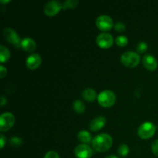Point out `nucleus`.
<instances>
[{
	"label": "nucleus",
	"instance_id": "obj_1",
	"mask_svg": "<svg viewBox=\"0 0 158 158\" xmlns=\"http://www.w3.org/2000/svg\"><path fill=\"white\" fill-rule=\"evenodd\" d=\"M113 138L108 134H100L92 140L93 148L99 152L107 151L112 147Z\"/></svg>",
	"mask_w": 158,
	"mask_h": 158
},
{
	"label": "nucleus",
	"instance_id": "obj_2",
	"mask_svg": "<svg viewBox=\"0 0 158 158\" xmlns=\"http://www.w3.org/2000/svg\"><path fill=\"white\" fill-rule=\"evenodd\" d=\"M120 60L124 66L130 68H134L140 63V57L137 52L134 51H127L122 54Z\"/></svg>",
	"mask_w": 158,
	"mask_h": 158
},
{
	"label": "nucleus",
	"instance_id": "obj_3",
	"mask_svg": "<svg viewBox=\"0 0 158 158\" xmlns=\"http://www.w3.org/2000/svg\"><path fill=\"white\" fill-rule=\"evenodd\" d=\"M97 101L99 104L103 107H110L115 103L116 95L113 91L103 90L99 94L97 97Z\"/></svg>",
	"mask_w": 158,
	"mask_h": 158
},
{
	"label": "nucleus",
	"instance_id": "obj_4",
	"mask_svg": "<svg viewBox=\"0 0 158 158\" xmlns=\"http://www.w3.org/2000/svg\"><path fill=\"white\" fill-rule=\"evenodd\" d=\"M156 132V126L152 122L147 121L142 123L138 128L137 134L141 139L151 138Z\"/></svg>",
	"mask_w": 158,
	"mask_h": 158
},
{
	"label": "nucleus",
	"instance_id": "obj_5",
	"mask_svg": "<svg viewBox=\"0 0 158 158\" xmlns=\"http://www.w3.org/2000/svg\"><path fill=\"white\" fill-rule=\"evenodd\" d=\"M15 123V117L12 113H3L0 116V131L6 132L13 127Z\"/></svg>",
	"mask_w": 158,
	"mask_h": 158
},
{
	"label": "nucleus",
	"instance_id": "obj_6",
	"mask_svg": "<svg viewBox=\"0 0 158 158\" xmlns=\"http://www.w3.org/2000/svg\"><path fill=\"white\" fill-rule=\"evenodd\" d=\"M61 9H63V3L61 2L59 0H52L45 5L43 11L48 16H53L56 15Z\"/></svg>",
	"mask_w": 158,
	"mask_h": 158
},
{
	"label": "nucleus",
	"instance_id": "obj_7",
	"mask_svg": "<svg viewBox=\"0 0 158 158\" xmlns=\"http://www.w3.org/2000/svg\"><path fill=\"white\" fill-rule=\"evenodd\" d=\"M97 28L101 31H108L114 26L112 18L107 15H101L97 17L96 20Z\"/></svg>",
	"mask_w": 158,
	"mask_h": 158
},
{
	"label": "nucleus",
	"instance_id": "obj_8",
	"mask_svg": "<svg viewBox=\"0 0 158 158\" xmlns=\"http://www.w3.org/2000/svg\"><path fill=\"white\" fill-rule=\"evenodd\" d=\"M3 35L6 40L15 47H21V40H20L19 35L12 28H5L3 29Z\"/></svg>",
	"mask_w": 158,
	"mask_h": 158
},
{
	"label": "nucleus",
	"instance_id": "obj_9",
	"mask_svg": "<svg viewBox=\"0 0 158 158\" xmlns=\"http://www.w3.org/2000/svg\"><path fill=\"white\" fill-rule=\"evenodd\" d=\"M97 44L103 49H108L112 46L114 43V38L110 33L101 32L97 37Z\"/></svg>",
	"mask_w": 158,
	"mask_h": 158
},
{
	"label": "nucleus",
	"instance_id": "obj_10",
	"mask_svg": "<svg viewBox=\"0 0 158 158\" xmlns=\"http://www.w3.org/2000/svg\"><path fill=\"white\" fill-rule=\"evenodd\" d=\"M74 154L77 158H90L93 155V151L87 144H79L74 150Z\"/></svg>",
	"mask_w": 158,
	"mask_h": 158
},
{
	"label": "nucleus",
	"instance_id": "obj_11",
	"mask_svg": "<svg viewBox=\"0 0 158 158\" xmlns=\"http://www.w3.org/2000/svg\"><path fill=\"white\" fill-rule=\"evenodd\" d=\"M42 62V58L39 54L34 53L31 54L30 56H28L26 59V66L29 68V69H35L40 66Z\"/></svg>",
	"mask_w": 158,
	"mask_h": 158
},
{
	"label": "nucleus",
	"instance_id": "obj_12",
	"mask_svg": "<svg viewBox=\"0 0 158 158\" xmlns=\"http://www.w3.org/2000/svg\"><path fill=\"white\" fill-rule=\"evenodd\" d=\"M143 65L148 70H155L157 67V61L151 54H146L143 56Z\"/></svg>",
	"mask_w": 158,
	"mask_h": 158
},
{
	"label": "nucleus",
	"instance_id": "obj_13",
	"mask_svg": "<svg viewBox=\"0 0 158 158\" xmlns=\"http://www.w3.org/2000/svg\"><path fill=\"white\" fill-rule=\"evenodd\" d=\"M106 120L103 116H99L93 119L89 123V129L94 132L100 131L106 125Z\"/></svg>",
	"mask_w": 158,
	"mask_h": 158
},
{
	"label": "nucleus",
	"instance_id": "obj_14",
	"mask_svg": "<svg viewBox=\"0 0 158 158\" xmlns=\"http://www.w3.org/2000/svg\"><path fill=\"white\" fill-rule=\"evenodd\" d=\"M21 47L26 52H33L36 48V43L32 38L26 37L22 40Z\"/></svg>",
	"mask_w": 158,
	"mask_h": 158
},
{
	"label": "nucleus",
	"instance_id": "obj_15",
	"mask_svg": "<svg viewBox=\"0 0 158 158\" xmlns=\"http://www.w3.org/2000/svg\"><path fill=\"white\" fill-rule=\"evenodd\" d=\"M82 97L86 101H94L98 96H97V92L92 88H86L82 92Z\"/></svg>",
	"mask_w": 158,
	"mask_h": 158
},
{
	"label": "nucleus",
	"instance_id": "obj_16",
	"mask_svg": "<svg viewBox=\"0 0 158 158\" xmlns=\"http://www.w3.org/2000/svg\"><path fill=\"white\" fill-rule=\"evenodd\" d=\"M77 137H78L79 140L80 142H82L84 144H88L89 143L92 142L93 139H92V136L91 134L88 132L87 131H80V132L78 133L77 134Z\"/></svg>",
	"mask_w": 158,
	"mask_h": 158
},
{
	"label": "nucleus",
	"instance_id": "obj_17",
	"mask_svg": "<svg viewBox=\"0 0 158 158\" xmlns=\"http://www.w3.org/2000/svg\"><path fill=\"white\" fill-rule=\"evenodd\" d=\"M10 57V52L9 49L4 45L0 46V61L2 63H4L7 61Z\"/></svg>",
	"mask_w": 158,
	"mask_h": 158
},
{
	"label": "nucleus",
	"instance_id": "obj_18",
	"mask_svg": "<svg viewBox=\"0 0 158 158\" xmlns=\"http://www.w3.org/2000/svg\"><path fill=\"white\" fill-rule=\"evenodd\" d=\"M73 110L77 114H83L86 110V106L83 103V102H82L81 100H77L74 101L73 104Z\"/></svg>",
	"mask_w": 158,
	"mask_h": 158
},
{
	"label": "nucleus",
	"instance_id": "obj_19",
	"mask_svg": "<svg viewBox=\"0 0 158 158\" xmlns=\"http://www.w3.org/2000/svg\"><path fill=\"white\" fill-rule=\"evenodd\" d=\"M79 4V2L77 0H66L63 3V9H73L77 6Z\"/></svg>",
	"mask_w": 158,
	"mask_h": 158
},
{
	"label": "nucleus",
	"instance_id": "obj_20",
	"mask_svg": "<svg viewBox=\"0 0 158 158\" xmlns=\"http://www.w3.org/2000/svg\"><path fill=\"white\" fill-rule=\"evenodd\" d=\"M115 41H116V43H117V45H118L119 46H125L127 45L129 40H128V38L126 36V35H119V36H117V38H116Z\"/></svg>",
	"mask_w": 158,
	"mask_h": 158
},
{
	"label": "nucleus",
	"instance_id": "obj_21",
	"mask_svg": "<svg viewBox=\"0 0 158 158\" xmlns=\"http://www.w3.org/2000/svg\"><path fill=\"white\" fill-rule=\"evenodd\" d=\"M129 147L127 144H121L118 148V154L122 157H126L129 154Z\"/></svg>",
	"mask_w": 158,
	"mask_h": 158
},
{
	"label": "nucleus",
	"instance_id": "obj_22",
	"mask_svg": "<svg viewBox=\"0 0 158 158\" xmlns=\"http://www.w3.org/2000/svg\"><path fill=\"white\" fill-rule=\"evenodd\" d=\"M148 46L147 44V43L145 42H139L137 43V46H136V49H137V51L140 53H143V52H145L148 49Z\"/></svg>",
	"mask_w": 158,
	"mask_h": 158
},
{
	"label": "nucleus",
	"instance_id": "obj_23",
	"mask_svg": "<svg viewBox=\"0 0 158 158\" xmlns=\"http://www.w3.org/2000/svg\"><path fill=\"white\" fill-rule=\"evenodd\" d=\"M9 143H10V144L12 146L17 148V147H19L23 143V140L19 137H13L10 138Z\"/></svg>",
	"mask_w": 158,
	"mask_h": 158
},
{
	"label": "nucleus",
	"instance_id": "obj_24",
	"mask_svg": "<svg viewBox=\"0 0 158 158\" xmlns=\"http://www.w3.org/2000/svg\"><path fill=\"white\" fill-rule=\"evenodd\" d=\"M114 26L115 30L117 31V32H123L126 29V25L123 23H120V22L115 23Z\"/></svg>",
	"mask_w": 158,
	"mask_h": 158
},
{
	"label": "nucleus",
	"instance_id": "obj_25",
	"mask_svg": "<svg viewBox=\"0 0 158 158\" xmlns=\"http://www.w3.org/2000/svg\"><path fill=\"white\" fill-rule=\"evenodd\" d=\"M44 158H60L59 154H57L56 151H48L46 154H45Z\"/></svg>",
	"mask_w": 158,
	"mask_h": 158
},
{
	"label": "nucleus",
	"instance_id": "obj_26",
	"mask_svg": "<svg viewBox=\"0 0 158 158\" xmlns=\"http://www.w3.org/2000/svg\"><path fill=\"white\" fill-rule=\"evenodd\" d=\"M151 150H152L153 154L155 156H157V157H158V139L156 140L155 141H154V143H152Z\"/></svg>",
	"mask_w": 158,
	"mask_h": 158
},
{
	"label": "nucleus",
	"instance_id": "obj_27",
	"mask_svg": "<svg viewBox=\"0 0 158 158\" xmlns=\"http://www.w3.org/2000/svg\"><path fill=\"white\" fill-rule=\"evenodd\" d=\"M6 74H7V69H6V68L3 65H1L0 66V77L2 79L4 78L6 76Z\"/></svg>",
	"mask_w": 158,
	"mask_h": 158
},
{
	"label": "nucleus",
	"instance_id": "obj_28",
	"mask_svg": "<svg viewBox=\"0 0 158 158\" xmlns=\"http://www.w3.org/2000/svg\"><path fill=\"white\" fill-rule=\"evenodd\" d=\"M6 143V138L3 134L0 135V144H1V149H2L4 148L5 143Z\"/></svg>",
	"mask_w": 158,
	"mask_h": 158
},
{
	"label": "nucleus",
	"instance_id": "obj_29",
	"mask_svg": "<svg viewBox=\"0 0 158 158\" xmlns=\"http://www.w3.org/2000/svg\"><path fill=\"white\" fill-rule=\"evenodd\" d=\"M6 102H7L6 98L4 97V96H2L1 98V106H4V105L6 103Z\"/></svg>",
	"mask_w": 158,
	"mask_h": 158
},
{
	"label": "nucleus",
	"instance_id": "obj_30",
	"mask_svg": "<svg viewBox=\"0 0 158 158\" xmlns=\"http://www.w3.org/2000/svg\"><path fill=\"white\" fill-rule=\"evenodd\" d=\"M105 158H119L117 156H115V155H110V156H107Z\"/></svg>",
	"mask_w": 158,
	"mask_h": 158
},
{
	"label": "nucleus",
	"instance_id": "obj_31",
	"mask_svg": "<svg viewBox=\"0 0 158 158\" xmlns=\"http://www.w3.org/2000/svg\"><path fill=\"white\" fill-rule=\"evenodd\" d=\"M9 0H7V1H3V0H1V1H0V2L1 3H8V2H9Z\"/></svg>",
	"mask_w": 158,
	"mask_h": 158
}]
</instances>
